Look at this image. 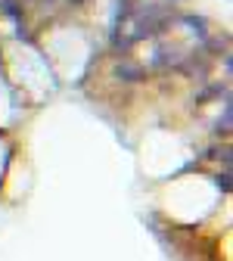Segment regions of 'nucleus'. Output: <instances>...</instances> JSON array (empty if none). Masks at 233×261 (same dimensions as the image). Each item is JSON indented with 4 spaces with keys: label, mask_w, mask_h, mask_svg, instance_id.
Wrapping results in <instances>:
<instances>
[{
    "label": "nucleus",
    "mask_w": 233,
    "mask_h": 261,
    "mask_svg": "<svg viewBox=\"0 0 233 261\" xmlns=\"http://www.w3.org/2000/svg\"><path fill=\"white\" fill-rule=\"evenodd\" d=\"M180 22H184L187 28H193L190 35H196L199 41H205V38H209V22H205L202 16H196V13H184V16H180Z\"/></svg>",
    "instance_id": "obj_1"
},
{
    "label": "nucleus",
    "mask_w": 233,
    "mask_h": 261,
    "mask_svg": "<svg viewBox=\"0 0 233 261\" xmlns=\"http://www.w3.org/2000/svg\"><path fill=\"white\" fill-rule=\"evenodd\" d=\"M118 78H127V81H137V78H143V69L140 65H134V62H118Z\"/></svg>",
    "instance_id": "obj_2"
},
{
    "label": "nucleus",
    "mask_w": 233,
    "mask_h": 261,
    "mask_svg": "<svg viewBox=\"0 0 233 261\" xmlns=\"http://www.w3.org/2000/svg\"><path fill=\"white\" fill-rule=\"evenodd\" d=\"M69 4H81V0H69Z\"/></svg>",
    "instance_id": "obj_3"
}]
</instances>
